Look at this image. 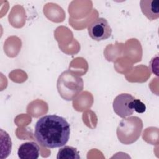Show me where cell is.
Segmentation results:
<instances>
[{"label":"cell","instance_id":"5b68a950","mask_svg":"<svg viewBox=\"0 0 159 159\" xmlns=\"http://www.w3.org/2000/svg\"><path fill=\"white\" fill-rule=\"evenodd\" d=\"M135 98L128 93H122L117 95L114 99L112 107L114 112L121 118L130 116L134 110L132 102Z\"/></svg>","mask_w":159,"mask_h":159},{"label":"cell","instance_id":"ba28073f","mask_svg":"<svg viewBox=\"0 0 159 159\" xmlns=\"http://www.w3.org/2000/svg\"><path fill=\"white\" fill-rule=\"evenodd\" d=\"M57 159H80V156L76 148L71 146L66 145L59 149Z\"/></svg>","mask_w":159,"mask_h":159},{"label":"cell","instance_id":"277c9868","mask_svg":"<svg viewBox=\"0 0 159 159\" xmlns=\"http://www.w3.org/2000/svg\"><path fill=\"white\" fill-rule=\"evenodd\" d=\"M112 29L107 20L100 17L91 23L88 28L90 37L96 41L104 40L109 39L112 34Z\"/></svg>","mask_w":159,"mask_h":159},{"label":"cell","instance_id":"3957f363","mask_svg":"<svg viewBox=\"0 0 159 159\" xmlns=\"http://www.w3.org/2000/svg\"><path fill=\"white\" fill-rule=\"evenodd\" d=\"M142 129V119L137 116H129L120 120L117 126L116 134L120 143L130 145L139 139Z\"/></svg>","mask_w":159,"mask_h":159},{"label":"cell","instance_id":"7a4b0ae2","mask_svg":"<svg viewBox=\"0 0 159 159\" xmlns=\"http://www.w3.org/2000/svg\"><path fill=\"white\" fill-rule=\"evenodd\" d=\"M83 88L82 78L70 70L63 71L58 78L57 91L64 100H73L83 91Z\"/></svg>","mask_w":159,"mask_h":159},{"label":"cell","instance_id":"52a82bcc","mask_svg":"<svg viewBox=\"0 0 159 159\" xmlns=\"http://www.w3.org/2000/svg\"><path fill=\"white\" fill-rule=\"evenodd\" d=\"M140 6L142 13L148 19L153 20L159 17L158 0H142Z\"/></svg>","mask_w":159,"mask_h":159},{"label":"cell","instance_id":"9c48e42d","mask_svg":"<svg viewBox=\"0 0 159 159\" xmlns=\"http://www.w3.org/2000/svg\"><path fill=\"white\" fill-rule=\"evenodd\" d=\"M132 106L134 110L137 113H143L146 110V106L140 99H134L132 102Z\"/></svg>","mask_w":159,"mask_h":159},{"label":"cell","instance_id":"8992f818","mask_svg":"<svg viewBox=\"0 0 159 159\" xmlns=\"http://www.w3.org/2000/svg\"><path fill=\"white\" fill-rule=\"evenodd\" d=\"M40 154L39 146L34 142H27L22 143L17 150L20 159H37Z\"/></svg>","mask_w":159,"mask_h":159},{"label":"cell","instance_id":"6da1fadb","mask_svg":"<svg viewBox=\"0 0 159 159\" xmlns=\"http://www.w3.org/2000/svg\"><path fill=\"white\" fill-rule=\"evenodd\" d=\"M70 135V125L67 120L59 116L46 115L36 122L34 137L42 146L54 148L64 146Z\"/></svg>","mask_w":159,"mask_h":159}]
</instances>
